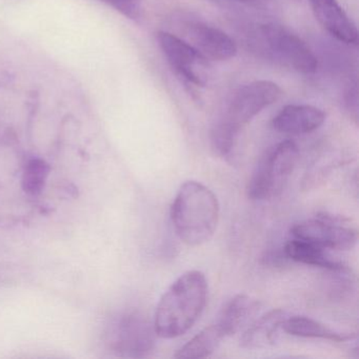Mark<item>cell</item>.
<instances>
[{"instance_id":"cell-16","label":"cell","mask_w":359,"mask_h":359,"mask_svg":"<svg viewBox=\"0 0 359 359\" xmlns=\"http://www.w3.org/2000/svg\"><path fill=\"white\" fill-rule=\"evenodd\" d=\"M224 338L226 336L219 325L216 323H213L191 338L176 352L174 357L180 359L205 358L215 352Z\"/></svg>"},{"instance_id":"cell-5","label":"cell","mask_w":359,"mask_h":359,"mask_svg":"<svg viewBox=\"0 0 359 359\" xmlns=\"http://www.w3.org/2000/svg\"><path fill=\"white\" fill-rule=\"evenodd\" d=\"M299 157V149L292 140L269 148L256 165L247 193L252 201H268L285 190Z\"/></svg>"},{"instance_id":"cell-3","label":"cell","mask_w":359,"mask_h":359,"mask_svg":"<svg viewBox=\"0 0 359 359\" xmlns=\"http://www.w3.org/2000/svg\"><path fill=\"white\" fill-rule=\"evenodd\" d=\"M219 203L208 187L195 180L182 184L171 205V222L178 238L191 247L208 243L219 220Z\"/></svg>"},{"instance_id":"cell-4","label":"cell","mask_w":359,"mask_h":359,"mask_svg":"<svg viewBox=\"0 0 359 359\" xmlns=\"http://www.w3.org/2000/svg\"><path fill=\"white\" fill-rule=\"evenodd\" d=\"M248 45L259 57L302 74H312L318 68V60L310 47L279 25L254 27L248 35Z\"/></svg>"},{"instance_id":"cell-2","label":"cell","mask_w":359,"mask_h":359,"mask_svg":"<svg viewBox=\"0 0 359 359\" xmlns=\"http://www.w3.org/2000/svg\"><path fill=\"white\" fill-rule=\"evenodd\" d=\"M281 96V88L270 81H252L241 87L233 95L226 112L212 128L211 144L216 154L229 158L243 128Z\"/></svg>"},{"instance_id":"cell-14","label":"cell","mask_w":359,"mask_h":359,"mask_svg":"<svg viewBox=\"0 0 359 359\" xmlns=\"http://www.w3.org/2000/svg\"><path fill=\"white\" fill-rule=\"evenodd\" d=\"M285 256L298 264L318 266L332 273L346 272L348 266L330 255L329 250L302 239H290L283 248Z\"/></svg>"},{"instance_id":"cell-8","label":"cell","mask_w":359,"mask_h":359,"mask_svg":"<svg viewBox=\"0 0 359 359\" xmlns=\"http://www.w3.org/2000/svg\"><path fill=\"white\" fill-rule=\"evenodd\" d=\"M154 325L140 313L121 315L111 331V346L123 356L147 357L155 348Z\"/></svg>"},{"instance_id":"cell-18","label":"cell","mask_w":359,"mask_h":359,"mask_svg":"<svg viewBox=\"0 0 359 359\" xmlns=\"http://www.w3.org/2000/svg\"><path fill=\"white\" fill-rule=\"evenodd\" d=\"M132 20L142 18V0H100Z\"/></svg>"},{"instance_id":"cell-9","label":"cell","mask_w":359,"mask_h":359,"mask_svg":"<svg viewBox=\"0 0 359 359\" xmlns=\"http://www.w3.org/2000/svg\"><path fill=\"white\" fill-rule=\"evenodd\" d=\"M186 29L191 45L209 62H226L236 55V43L220 29L201 22H188Z\"/></svg>"},{"instance_id":"cell-6","label":"cell","mask_w":359,"mask_h":359,"mask_svg":"<svg viewBox=\"0 0 359 359\" xmlns=\"http://www.w3.org/2000/svg\"><path fill=\"white\" fill-rule=\"evenodd\" d=\"M156 39L168 64L191 92L205 87L208 81L205 70L209 69V60L205 56L189 41L167 31H158Z\"/></svg>"},{"instance_id":"cell-7","label":"cell","mask_w":359,"mask_h":359,"mask_svg":"<svg viewBox=\"0 0 359 359\" xmlns=\"http://www.w3.org/2000/svg\"><path fill=\"white\" fill-rule=\"evenodd\" d=\"M291 236L335 251L352 250L358 239L357 231L346 219L330 214H320L295 224L291 229Z\"/></svg>"},{"instance_id":"cell-12","label":"cell","mask_w":359,"mask_h":359,"mask_svg":"<svg viewBox=\"0 0 359 359\" xmlns=\"http://www.w3.org/2000/svg\"><path fill=\"white\" fill-rule=\"evenodd\" d=\"M259 309L260 304L257 299L245 294H238L224 304L216 323L226 337L234 335L257 318Z\"/></svg>"},{"instance_id":"cell-20","label":"cell","mask_w":359,"mask_h":359,"mask_svg":"<svg viewBox=\"0 0 359 359\" xmlns=\"http://www.w3.org/2000/svg\"><path fill=\"white\" fill-rule=\"evenodd\" d=\"M236 1H243V3H245V1H254V0H236Z\"/></svg>"},{"instance_id":"cell-15","label":"cell","mask_w":359,"mask_h":359,"mask_svg":"<svg viewBox=\"0 0 359 359\" xmlns=\"http://www.w3.org/2000/svg\"><path fill=\"white\" fill-rule=\"evenodd\" d=\"M283 330L290 335L297 337L315 338L333 342L352 341L357 338L355 334L341 333L323 325L320 321L306 316H287Z\"/></svg>"},{"instance_id":"cell-1","label":"cell","mask_w":359,"mask_h":359,"mask_svg":"<svg viewBox=\"0 0 359 359\" xmlns=\"http://www.w3.org/2000/svg\"><path fill=\"white\" fill-rule=\"evenodd\" d=\"M208 292L207 278L201 271L180 275L157 304L153 323L156 335L172 339L187 333L205 310Z\"/></svg>"},{"instance_id":"cell-10","label":"cell","mask_w":359,"mask_h":359,"mask_svg":"<svg viewBox=\"0 0 359 359\" xmlns=\"http://www.w3.org/2000/svg\"><path fill=\"white\" fill-rule=\"evenodd\" d=\"M315 18L337 41L356 45L358 31L356 25L338 4L337 0H309Z\"/></svg>"},{"instance_id":"cell-13","label":"cell","mask_w":359,"mask_h":359,"mask_svg":"<svg viewBox=\"0 0 359 359\" xmlns=\"http://www.w3.org/2000/svg\"><path fill=\"white\" fill-rule=\"evenodd\" d=\"M287 317V312L280 309L270 311L257 317L251 325L245 327L241 338V346L250 350H257L273 346L278 339L279 331L283 329Z\"/></svg>"},{"instance_id":"cell-17","label":"cell","mask_w":359,"mask_h":359,"mask_svg":"<svg viewBox=\"0 0 359 359\" xmlns=\"http://www.w3.org/2000/svg\"><path fill=\"white\" fill-rule=\"evenodd\" d=\"M49 165L41 159H32L29 161L22 180L25 191L31 195L41 194L49 175Z\"/></svg>"},{"instance_id":"cell-11","label":"cell","mask_w":359,"mask_h":359,"mask_svg":"<svg viewBox=\"0 0 359 359\" xmlns=\"http://www.w3.org/2000/svg\"><path fill=\"white\" fill-rule=\"evenodd\" d=\"M325 117V113L317 107L287 104L273 118L272 126L279 133L304 135L320 128Z\"/></svg>"},{"instance_id":"cell-19","label":"cell","mask_w":359,"mask_h":359,"mask_svg":"<svg viewBox=\"0 0 359 359\" xmlns=\"http://www.w3.org/2000/svg\"><path fill=\"white\" fill-rule=\"evenodd\" d=\"M344 104L351 118L357 123L358 121V90H357L356 83H353L346 90V94H344Z\"/></svg>"}]
</instances>
